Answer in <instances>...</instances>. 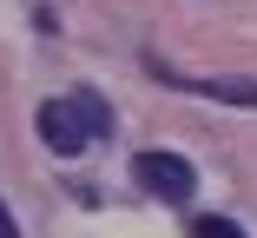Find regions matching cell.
I'll return each mask as SVG.
<instances>
[{
  "instance_id": "1",
  "label": "cell",
  "mask_w": 257,
  "mask_h": 238,
  "mask_svg": "<svg viewBox=\"0 0 257 238\" xmlns=\"http://www.w3.org/2000/svg\"><path fill=\"white\" fill-rule=\"evenodd\" d=\"M132 179L145 185L152 199H172V205H185V199L198 192V172H191L178 152H139V159H132Z\"/></svg>"
},
{
  "instance_id": "2",
  "label": "cell",
  "mask_w": 257,
  "mask_h": 238,
  "mask_svg": "<svg viewBox=\"0 0 257 238\" xmlns=\"http://www.w3.org/2000/svg\"><path fill=\"white\" fill-rule=\"evenodd\" d=\"M40 139H46L60 159H73L92 132H86V119H79V106H73V100H46V106H40Z\"/></svg>"
},
{
  "instance_id": "3",
  "label": "cell",
  "mask_w": 257,
  "mask_h": 238,
  "mask_svg": "<svg viewBox=\"0 0 257 238\" xmlns=\"http://www.w3.org/2000/svg\"><path fill=\"white\" fill-rule=\"evenodd\" d=\"M73 106H79V119H86V132L99 139V132H112V113L99 106V93H73Z\"/></svg>"
},
{
  "instance_id": "4",
  "label": "cell",
  "mask_w": 257,
  "mask_h": 238,
  "mask_svg": "<svg viewBox=\"0 0 257 238\" xmlns=\"http://www.w3.org/2000/svg\"><path fill=\"white\" fill-rule=\"evenodd\" d=\"M191 238H244L231 218H211V212H204V218H191Z\"/></svg>"
},
{
  "instance_id": "5",
  "label": "cell",
  "mask_w": 257,
  "mask_h": 238,
  "mask_svg": "<svg viewBox=\"0 0 257 238\" xmlns=\"http://www.w3.org/2000/svg\"><path fill=\"white\" fill-rule=\"evenodd\" d=\"M0 238H20V225H14V212L0 205Z\"/></svg>"
}]
</instances>
